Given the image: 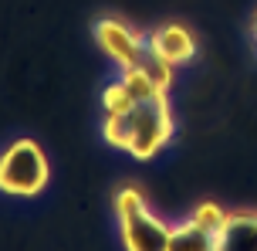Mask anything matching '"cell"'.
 <instances>
[{
	"instance_id": "1",
	"label": "cell",
	"mask_w": 257,
	"mask_h": 251,
	"mask_svg": "<svg viewBox=\"0 0 257 251\" xmlns=\"http://www.w3.org/2000/svg\"><path fill=\"white\" fill-rule=\"evenodd\" d=\"M51 180L48 156L34 139H17L0 153V190L14 197H34Z\"/></svg>"
},
{
	"instance_id": "2",
	"label": "cell",
	"mask_w": 257,
	"mask_h": 251,
	"mask_svg": "<svg viewBox=\"0 0 257 251\" xmlns=\"http://www.w3.org/2000/svg\"><path fill=\"white\" fill-rule=\"evenodd\" d=\"M173 132H176V122H173L166 95H159L153 102H142V106H136V126H132L128 153L136 159H153L173 139Z\"/></svg>"
},
{
	"instance_id": "3",
	"label": "cell",
	"mask_w": 257,
	"mask_h": 251,
	"mask_svg": "<svg viewBox=\"0 0 257 251\" xmlns=\"http://www.w3.org/2000/svg\"><path fill=\"white\" fill-rule=\"evenodd\" d=\"M91 34L118 68H136L142 61V54L149 51V34H142L136 27H128L118 17H98L91 24Z\"/></svg>"
},
{
	"instance_id": "4",
	"label": "cell",
	"mask_w": 257,
	"mask_h": 251,
	"mask_svg": "<svg viewBox=\"0 0 257 251\" xmlns=\"http://www.w3.org/2000/svg\"><path fill=\"white\" fill-rule=\"evenodd\" d=\"M122 244L125 251H169V234L173 227L166 221H159L149 207L132 217H122Z\"/></svg>"
},
{
	"instance_id": "5",
	"label": "cell",
	"mask_w": 257,
	"mask_h": 251,
	"mask_svg": "<svg viewBox=\"0 0 257 251\" xmlns=\"http://www.w3.org/2000/svg\"><path fill=\"white\" fill-rule=\"evenodd\" d=\"M149 48L156 54H163L166 61H173V65H190L196 58V38H193L190 27H183V24H166L159 31H153Z\"/></svg>"
},
{
	"instance_id": "6",
	"label": "cell",
	"mask_w": 257,
	"mask_h": 251,
	"mask_svg": "<svg viewBox=\"0 0 257 251\" xmlns=\"http://www.w3.org/2000/svg\"><path fill=\"white\" fill-rule=\"evenodd\" d=\"M213 251H257V214H227V224L213 238Z\"/></svg>"
},
{
	"instance_id": "7",
	"label": "cell",
	"mask_w": 257,
	"mask_h": 251,
	"mask_svg": "<svg viewBox=\"0 0 257 251\" xmlns=\"http://www.w3.org/2000/svg\"><path fill=\"white\" fill-rule=\"evenodd\" d=\"M169 251H213V234H206L193 221L176 224L169 234Z\"/></svg>"
},
{
	"instance_id": "8",
	"label": "cell",
	"mask_w": 257,
	"mask_h": 251,
	"mask_svg": "<svg viewBox=\"0 0 257 251\" xmlns=\"http://www.w3.org/2000/svg\"><path fill=\"white\" fill-rule=\"evenodd\" d=\"M132 126H136V109L132 112H122V116H105L102 122V139L112 149H125L132 146Z\"/></svg>"
},
{
	"instance_id": "9",
	"label": "cell",
	"mask_w": 257,
	"mask_h": 251,
	"mask_svg": "<svg viewBox=\"0 0 257 251\" xmlns=\"http://www.w3.org/2000/svg\"><path fill=\"white\" fill-rule=\"evenodd\" d=\"M139 68L142 71H146V78L153 81L156 89H159V92L166 95L169 92V85H173V61H166V58H163V54H156L153 48H149V51L142 54V61H139Z\"/></svg>"
},
{
	"instance_id": "10",
	"label": "cell",
	"mask_w": 257,
	"mask_h": 251,
	"mask_svg": "<svg viewBox=\"0 0 257 251\" xmlns=\"http://www.w3.org/2000/svg\"><path fill=\"white\" fill-rule=\"evenodd\" d=\"M118 78H122V85L128 89V95L136 99V106H142V102H153V99H159V95H163V92L153 85V81L146 78V71H142L139 65H136V68H122V75H118Z\"/></svg>"
},
{
	"instance_id": "11",
	"label": "cell",
	"mask_w": 257,
	"mask_h": 251,
	"mask_svg": "<svg viewBox=\"0 0 257 251\" xmlns=\"http://www.w3.org/2000/svg\"><path fill=\"white\" fill-rule=\"evenodd\" d=\"M102 109H105V116H122V112H132V109H136V99L128 95V89L122 85V78L105 85V92H102Z\"/></svg>"
},
{
	"instance_id": "12",
	"label": "cell",
	"mask_w": 257,
	"mask_h": 251,
	"mask_svg": "<svg viewBox=\"0 0 257 251\" xmlns=\"http://www.w3.org/2000/svg\"><path fill=\"white\" fill-rule=\"evenodd\" d=\"M186 221H193L196 227H203L206 234H213V238H217L220 231H223V224H227V211L206 200V204H200V207H196V211H193Z\"/></svg>"
},
{
	"instance_id": "13",
	"label": "cell",
	"mask_w": 257,
	"mask_h": 251,
	"mask_svg": "<svg viewBox=\"0 0 257 251\" xmlns=\"http://www.w3.org/2000/svg\"><path fill=\"white\" fill-rule=\"evenodd\" d=\"M112 211H115V217L122 221V217H132V214L146 211V200H142V194L136 187H122L115 197H112Z\"/></svg>"
},
{
	"instance_id": "14",
	"label": "cell",
	"mask_w": 257,
	"mask_h": 251,
	"mask_svg": "<svg viewBox=\"0 0 257 251\" xmlns=\"http://www.w3.org/2000/svg\"><path fill=\"white\" fill-rule=\"evenodd\" d=\"M250 38H254V44H257V14H254V24H250Z\"/></svg>"
}]
</instances>
